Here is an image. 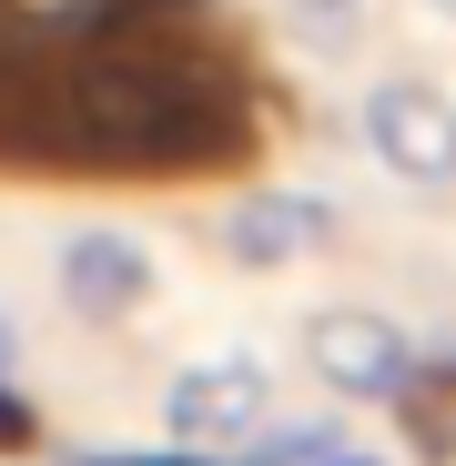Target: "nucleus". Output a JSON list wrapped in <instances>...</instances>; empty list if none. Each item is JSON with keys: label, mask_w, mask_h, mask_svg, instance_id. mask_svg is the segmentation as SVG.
<instances>
[{"label": "nucleus", "mask_w": 456, "mask_h": 466, "mask_svg": "<svg viewBox=\"0 0 456 466\" xmlns=\"http://www.w3.org/2000/svg\"><path fill=\"white\" fill-rule=\"evenodd\" d=\"M31 436H41V416H31V396H11V385H0V446H11V456H21Z\"/></svg>", "instance_id": "0eeeda50"}, {"label": "nucleus", "mask_w": 456, "mask_h": 466, "mask_svg": "<svg viewBox=\"0 0 456 466\" xmlns=\"http://www.w3.org/2000/svg\"><path fill=\"white\" fill-rule=\"evenodd\" d=\"M11 355H21V335H11V315H0V365H11Z\"/></svg>", "instance_id": "9d476101"}, {"label": "nucleus", "mask_w": 456, "mask_h": 466, "mask_svg": "<svg viewBox=\"0 0 456 466\" xmlns=\"http://www.w3.org/2000/svg\"><path fill=\"white\" fill-rule=\"evenodd\" d=\"M304 365H315L335 396L375 406V396H406L416 345H406L396 315H375V304H325V315H304Z\"/></svg>", "instance_id": "7ed1b4c3"}, {"label": "nucleus", "mask_w": 456, "mask_h": 466, "mask_svg": "<svg viewBox=\"0 0 456 466\" xmlns=\"http://www.w3.org/2000/svg\"><path fill=\"white\" fill-rule=\"evenodd\" d=\"M92 466H213V456H92Z\"/></svg>", "instance_id": "6e6552de"}, {"label": "nucleus", "mask_w": 456, "mask_h": 466, "mask_svg": "<svg viewBox=\"0 0 456 466\" xmlns=\"http://www.w3.org/2000/svg\"><path fill=\"white\" fill-rule=\"evenodd\" d=\"M213 244L234 254L244 274H284V264H315V254L335 244V203H325V193H294V183H254V193H234V203H223Z\"/></svg>", "instance_id": "20e7f679"}, {"label": "nucleus", "mask_w": 456, "mask_h": 466, "mask_svg": "<svg viewBox=\"0 0 456 466\" xmlns=\"http://www.w3.org/2000/svg\"><path fill=\"white\" fill-rule=\"evenodd\" d=\"M163 426H173L183 446H203V456L254 446V436L274 426V375H264L254 355H203V365H183V375L163 385Z\"/></svg>", "instance_id": "f03ea898"}, {"label": "nucleus", "mask_w": 456, "mask_h": 466, "mask_svg": "<svg viewBox=\"0 0 456 466\" xmlns=\"http://www.w3.org/2000/svg\"><path fill=\"white\" fill-rule=\"evenodd\" d=\"M315 466H386V456H365V446H325Z\"/></svg>", "instance_id": "1a4fd4ad"}, {"label": "nucleus", "mask_w": 456, "mask_h": 466, "mask_svg": "<svg viewBox=\"0 0 456 466\" xmlns=\"http://www.w3.org/2000/svg\"><path fill=\"white\" fill-rule=\"evenodd\" d=\"M51 284H61V304L82 325H132L152 304V254L132 244V233H112V223H82V233H61Z\"/></svg>", "instance_id": "39448f33"}, {"label": "nucleus", "mask_w": 456, "mask_h": 466, "mask_svg": "<svg viewBox=\"0 0 456 466\" xmlns=\"http://www.w3.org/2000/svg\"><path fill=\"white\" fill-rule=\"evenodd\" d=\"M365 152L416 193H456V102L436 82H416V71L375 82L365 92Z\"/></svg>", "instance_id": "f257e3e1"}, {"label": "nucleus", "mask_w": 456, "mask_h": 466, "mask_svg": "<svg viewBox=\"0 0 456 466\" xmlns=\"http://www.w3.org/2000/svg\"><path fill=\"white\" fill-rule=\"evenodd\" d=\"M426 11H436V21H456V0H426Z\"/></svg>", "instance_id": "9b49d317"}, {"label": "nucleus", "mask_w": 456, "mask_h": 466, "mask_svg": "<svg viewBox=\"0 0 456 466\" xmlns=\"http://www.w3.org/2000/svg\"><path fill=\"white\" fill-rule=\"evenodd\" d=\"M274 21H284V41H294L304 61H355L365 31H375L365 0H274Z\"/></svg>", "instance_id": "423d86ee"}]
</instances>
